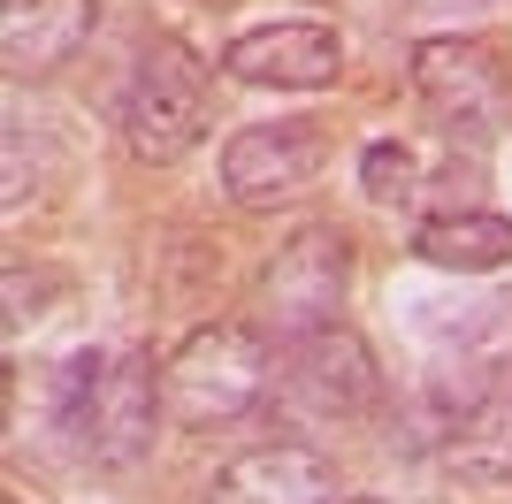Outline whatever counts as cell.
Masks as SVG:
<instances>
[{
  "instance_id": "1",
  "label": "cell",
  "mask_w": 512,
  "mask_h": 504,
  "mask_svg": "<svg viewBox=\"0 0 512 504\" xmlns=\"http://www.w3.org/2000/svg\"><path fill=\"white\" fill-rule=\"evenodd\" d=\"M268 390V344L245 321H214L176 344V359L161 367V413L176 428H207V420H237L245 405H260Z\"/></svg>"
},
{
  "instance_id": "2",
  "label": "cell",
  "mask_w": 512,
  "mask_h": 504,
  "mask_svg": "<svg viewBox=\"0 0 512 504\" xmlns=\"http://www.w3.org/2000/svg\"><path fill=\"white\" fill-rule=\"evenodd\" d=\"M123 138L138 161H184L207 138V69L176 39H153L123 92Z\"/></svg>"
},
{
  "instance_id": "3",
  "label": "cell",
  "mask_w": 512,
  "mask_h": 504,
  "mask_svg": "<svg viewBox=\"0 0 512 504\" xmlns=\"http://www.w3.org/2000/svg\"><path fill=\"white\" fill-rule=\"evenodd\" d=\"M344 283H352V252H344V230L329 222H306L291 230V245L268 260L260 275V314L276 321V336H314L337 329L344 314Z\"/></svg>"
},
{
  "instance_id": "4",
  "label": "cell",
  "mask_w": 512,
  "mask_h": 504,
  "mask_svg": "<svg viewBox=\"0 0 512 504\" xmlns=\"http://www.w3.org/2000/svg\"><path fill=\"white\" fill-rule=\"evenodd\" d=\"M283 405L314 428V420H360L375 405V359L352 329H314L291 336V359H283Z\"/></svg>"
},
{
  "instance_id": "5",
  "label": "cell",
  "mask_w": 512,
  "mask_h": 504,
  "mask_svg": "<svg viewBox=\"0 0 512 504\" xmlns=\"http://www.w3.org/2000/svg\"><path fill=\"white\" fill-rule=\"evenodd\" d=\"M329 146H321V123H253L222 146V184L245 207H276V199H299L321 176Z\"/></svg>"
},
{
  "instance_id": "6",
  "label": "cell",
  "mask_w": 512,
  "mask_h": 504,
  "mask_svg": "<svg viewBox=\"0 0 512 504\" xmlns=\"http://www.w3.org/2000/svg\"><path fill=\"white\" fill-rule=\"evenodd\" d=\"M413 84L451 130H482L505 107V54L490 39H428L413 54Z\"/></svg>"
},
{
  "instance_id": "7",
  "label": "cell",
  "mask_w": 512,
  "mask_h": 504,
  "mask_svg": "<svg viewBox=\"0 0 512 504\" xmlns=\"http://www.w3.org/2000/svg\"><path fill=\"white\" fill-rule=\"evenodd\" d=\"M77 436H85V451L107 459V466H123V459L146 451V436H153V382H146L138 359H123L115 375H100V367L77 375Z\"/></svg>"
},
{
  "instance_id": "8",
  "label": "cell",
  "mask_w": 512,
  "mask_h": 504,
  "mask_svg": "<svg viewBox=\"0 0 512 504\" xmlns=\"http://www.w3.org/2000/svg\"><path fill=\"white\" fill-rule=\"evenodd\" d=\"M222 69L245 84H291V92H314L344 69V39L329 23H268V31H245L230 39Z\"/></svg>"
},
{
  "instance_id": "9",
  "label": "cell",
  "mask_w": 512,
  "mask_h": 504,
  "mask_svg": "<svg viewBox=\"0 0 512 504\" xmlns=\"http://www.w3.org/2000/svg\"><path fill=\"white\" fill-rule=\"evenodd\" d=\"M207 504H337V474L306 443H268V451H245L237 466H222Z\"/></svg>"
},
{
  "instance_id": "10",
  "label": "cell",
  "mask_w": 512,
  "mask_h": 504,
  "mask_svg": "<svg viewBox=\"0 0 512 504\" xmlns=\"http://www.w3.org/2000/svg\"><path fill=\"white\" fill-rule=\"evenodd\" d=\"M92 23H100V8H92V0H8V16H0L8 69H16V77L62 69L69 54L92 39Z\"/></svg>"
},
{
  "instance_id": "11",
  "label": "cell",
  "mask_w": 512,
  "mask_h": 504,
  "mask_svg": "<svg viewBox=\"0 0 512 504\" xmlns=\"http://www.w3.org/2000/svg\"><path fill=\"white\" fill-rule=\"evenodd\" d=\"M428 268H451V275H490L512 260V222L505 214H482V207H459V214H428L421 237H413Z\"/></svg>"
},
{
  "instance_id": "12",
  "label": "cell",
  "mask_w": 512,
  "mask_h": 504,
  "mask_svg": "<svg viewBox=\"0 0 512 504\" xmlns=\"http://www.w3.org/2000/svg\"><path fill=\"white\" fill-rule=\"evenodd\" d=\"M360 184L375 191V199H421L428 153L413 146V138H375V146L360 153Z\"/></svg>"
},
{
  "instance_id": "13",
  "label": "cell",
  "mask_w": 512,
  "mask_h": 504,
  "mask_svg": "<svg viewBox=\"0 0 512 504\" xmlns=\"http://www.w3.org/2000/svg\"><path fill=\"white\" fill-rule=\"evenodd\" d=\"M337 504H375V497H337Z\"/></svg>"
}]
</instances>
